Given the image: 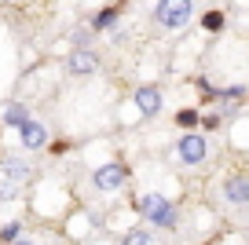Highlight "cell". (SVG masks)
I'll return each instance as SVG.
<instances>
[{"mask_svg":"<svg viewBox=\"0 0 249 245\" xmlns=\"http://www.w3.org/2000/svg\"><path fill=\"white\" fill-rule=\"evenodd\" d=\"M154 15L165 30H179V26L191 22V0H158Z\"/></svg>","mask_w":249,"mask_h":245,"instance_id":"1","label":"cell"},{"mask_svg":"<svg viewBox=\"0 0 249 245\" xmlns=\"http://www.w3.org/2000/svg\"><path fill=\"white\" fill-rule=\"evenodd\" d=\"M176 154H179V161H183V165H202V161L209 158V146H205L202 136H183V139L176 143Z\"/></svg>","mask_w":249,"mask_h":245,"instance_id":"2","label":"cell"},{"mask_svg":"<svg viewBox=\"0 0 249 245\" xmlns=\"http://www.w3.org/2000/svg\"><path fill=\"white\" fill-rule=\"evenodd\" d=\"M124 179H128L124 165H103V169L95 172V187H99V191H121Z\"/></svg>","mask_w":249,"mask_h":245,"instance_id":"3","label":"cell"},{"mask_svg":"<svg viewBox=\"0 0 249 245\" xmlns=\"http://www.w3.org/2000/svg\"><path fill=\"white\" fill-rule=\"evenodd\" d=\"M169 209L172 205L161 198V194H143V198H140V212H143V220H150V223H158Z\"/></svg>","mask_w":249,"mask_h":245,"instance_id":"4","label":"cell"},{"mask_svg":"<svg viewBox=\"0 0 249 245\" xmlns=\"http://www.w3.org/2000/svg\"><path fill=\"white\" fill-rule=\"evenodd\" d=\"M99 70V59H95V52H88V48H77V52L70 55V73L77 77H88Z\"/></svg>","mask_w":249,"mask_h":245,"instance_id":"5","label":"cell"},{"mask_svg":"<svg viewBox=\"0 0 249 245\" xmlns=\"http://www.w3.org/2000/svg\"><path fill=\"white\" fill-rule=\"evenodd\" d=\"M136 106H140V114H143V117H154L158 110H161V92H158L154 85L140 88V92H136Z\"/></svg>","mask_w":249,"mask_h":245,"instance_id":"6","label":"cell"},{"mask_svg":"<svg viewBox=\"0 0 249 245\" xmlns=\"http://www.w3.org/2000/svg\"><path fill=\"white\" fill-rule=\"evenodd\" d=\"M4 176H8V183L22 187V183L33 179V169L26 165V161H18V158H8V161H4Z\"/></svg>","mask_w":249,"mask_h":245,"instance_id":"7","label":"cell"},{"mask_svg":"<svg viewBox=\"0 0 249 245\" xmlns=\"http://www.w3.org/2000/svg\"><path fill=\"white\" fill-rule=\"evenodd\" d=\"M224 194H227V201H234V205H246L249 201V179L246 176H231L224 183Z\"/></svg>","mask_w":249,"mask_h":245,"instance_id":"8","label":"cell"},{"mask_svg":"<svg viewBox=\"0 0 249 245\" xmlns=\"http://www.w3.org/2000/svg\"><path fill=\"white\" fill-rule=\"evenodd\" d=\"M4 124H11V128L22 132L26 124H30V110H26L22 103H8V106H4Z\"/></svg>","mask_w":249,"mask_h":245,"instance_id":"9","label":"cell"},{"mask_svg":"<svg viewBox=\"0 0 249 245\" xmlns=\"http://www.w3.org/2000/svg\"><path fill=\"white\" fill-rule=\"evenodd\" d=\"M48 143V132H44V124H37V121H30L22 128V146L26 150H37V146H44Z\"/></svg>","mask_w":249,"mask_h":245,"instance_id":"10","label":"cell"},{"mask_svg":"<svg viewBox=\"0 0 249 245\" xmlns=\"http://www.w3.org/2000/svg\"><path fill=\"white\" fill-rule=\"evenodd\" d=\"M150 242H154V238H150V230H128L121 245H150Z\"/></svg>","mask_w":249,"mask_h":245,"instance_id":"11","label":"cell"},{"mask_svg":"<svg viewBox=\"0 0 249 245\" xmlns=\"http://www.w3.org/2000/svg\"><path fill=\"white\" fill-rule=\"evenodd\" d=\"M117 22V8H107V11H99V15H95V30H107V26H114Z\"/></svg>","mask_w":249,"mask_h":245,"instance_id":"12","label":"cell"},{"mask_svg":"<svg viewBox=\"0 0 249 245\" xmlns=\"http://www.w3.org/2000/svg\"><path fill=\"white\" fill-rule=\"evenodd\" d=\"M176 121L183 124V128H195V124H202V114H198V110H179Z\"/></svg>","mask_w":249,"mask_h":245,"instance_id":"13","label":"cell"},{"mask_svg":"<svg viewBox=\"0 0 249 245\" xmlns=\"http://www.w3.org/2000/svg\"><path fill=\"white\" fill-rule=\"evenodd\" d=\"M202 22H205V30H213V33H216V30H224V15H220V11H209V15L202 18Z\"/></svg>","mask_w":249,"mask_h":245,"instance_id":"14","label":"cell"},{"mask_svg":"<svg viewBox=\"0 0 249 245\" xmlns=\"http://www.w3.org/2000/svg\"><path fill=\"white\" fill-rule=\"evenodd\" d=\"M18 234H22V227H18V223H8V227L0 230V238H4V242H11V245L18 242Z\"/></svg>","mask_w":249,"mask_h":245,"instance_id":"15","label":"cell"},{"mask_svg":"<svg viewBox=\"0 0 249 245\" xmlns=\"http://www.w3.org/2000/svg\"><path fill=\"white\" fill-rule=\"evenodd\" d=\"M238 95H246V88H242V85H234V88H220L216 99H238Z\"/></svg>","mask_w":249,"mask_h":245,"instance_id":"16","label":"cell"},{"mask_svg":"<svg viewBox=\"0 0 249 245\" xmlns=\"http://www.w3.org/2000/svg\"><path fill=\"white\" fill-rule=\"evenodd\" d=\"M88 40H92V37H88V30H73V44H77V48H85Z\"/></svg>","mask_w":249,"mask_h":245,"instance_id":"17","label":"cell"},{"mask_svg":"<svg viewBox=\"0 0 249 245\" xmlns=\"http://www.w3.org/2000/svg\"><path fill=\"white\" fill-rule=\"evenodd\" d=\"M202 128H209V132H213V128H220V117H216V114H209V117H202Z\"/></svg>","mask_w":249,"mask_h":245,"instance_id":"18","label":"cell"},{"mask_svg":"<svg viewBox=\"0 0 249 245\" xmlns=\"http://www.w3.org/2000/svg\"><path fill=\"white\" fill-rule=\"evenodd\" d=\"M15 245H33V242H26V238H18V242H15Z\"/></svg>","mask_w":249,"mask_h":245,"instance_id":"19","label":"cell"}]
</instances>
